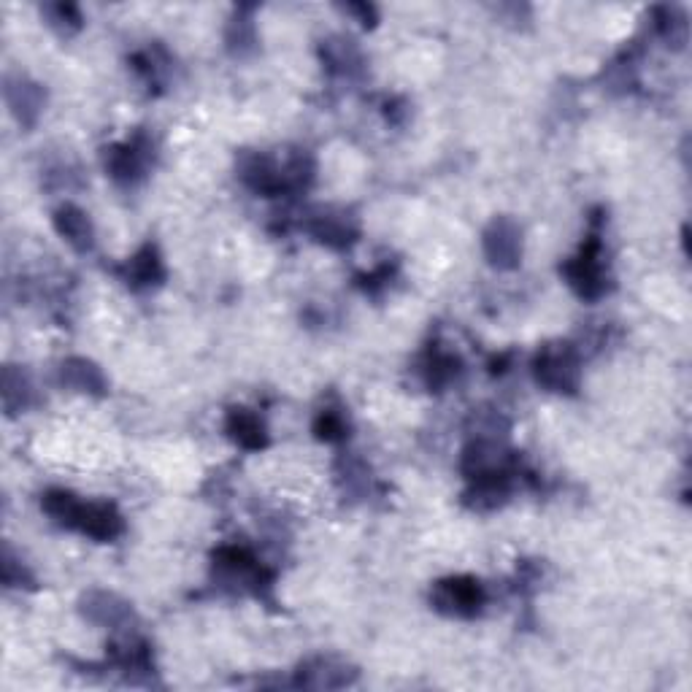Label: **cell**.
I'll return each instance as SVG.
<instances>
[{"label": "cell", "mask_w": 692, "mask_h": 692, "mask_svg": "<svg viewBox=\"0 0 692 692\" xmlns=\"http://www.w3.org/2000/svg\"><path fill=\"white\" fill-rule=\"evenodd\" d=\"M563 274L565 279H568V284H571L582 298H587V301L601 298L603 292H606L609 279H606V268H603V252L598 236H592L590 241L582 246V252H579L574 260H568V263L563 265Z\"/></svg>", "instance_id": "obj_1"}, {"label": "cell", "mask_w": 692, "mask_h": 692, "mask_svg": "<svg viewBox=\"0 0 692 692\" xmlns=\"http://www.w3.org/2000/svg\"><path fill=\"white\" fill-rule=\"evenodd\" d=\"M536 379L555 392H574L579 387V360L568 344L547 346L536 357Z\"/></svg>", "instance_id": "obj_2"}, {"label": "cell", "mask_w": 692, "mask_h": 692, "mask_svg": "<svg viewBox=\"0 0 692 692\" xmlns=\"http://www.w3.org/2000/svg\"><path fill=\"white\" fill-rule=\"evenodd\" d=\"M484 603L482 584L471 576H452L436 584L433 590V606L452 617H474Z\"/></svg>", "instance_id": "obj_3"}, {"label": "cell", "mask_w": 692, "mask_h": 692, "mask_svg": "<svg viewBox=\"0 0 692 692\" xmlns=\"http://www.w3.org/2000/svg\"><path fill=\"white\" fill-rule=\"evenodd\" d=\"M484 255L495 268H503V271L517 268L519 257H522V230L517 228L514 219L501 217L492 222L484 233Z\"/></svg>", "instance_id": "obj_4"}, {"label": "cell", "mask_w": 692, "mask_h": 692, "mask_svg": "<svg viewBox=\"0 0 692 692\" xmlns=\"http://www.w3.org/2000/svg\"><path fill=\"white\" fill-rule=\"evenodd\" d=\"M149 157H152V144L144 136H136L128 144L106 149V168L119 184H133L138 176H144Z\"/></svg>", "instance_id": "obj_5"}, {"label": "cell", "mask_w": 692, "mask_h": 692, "mask_svg": "<svg viewBox=\"0 0 692 692\" xmlns=\"http://www.w3.org/2000/svg\"><path fill=\"white\" fill-rule=\"evenodd\" d=\"M122 517L111 503H84L76 530H82L84 536L95 538V541H111L122 533Z\"/></svg>", "instance_id": "obj_6"}, {"label": "cell", "mask_w": 692, "mask_h": 692, "mask_svg": "<svg viewBox=\"0 0 692 692\" xmlns=\"http://www.w3.org/2000/svg\"><path fill=\"white\" fill-rule=\"evenodd\" d=\"M6 101H9L14 117L30 128V125H36L38 114L44 109V90L38 84L17 76V79L6 82Z\"/></svg>", "instance_id": "obj_7"}, {"label": "cell", "mask_w": 692, "mask_h": 692, "mask_svg": "<svg viewBox=\"0 0 692 692\" xmlns=\"http://www.w3.org/2000/svg\"><path fill=\"white\" fill-rule=\"evenodd\" d=\"M82 611L87 620L98 622V625H109V628H117V625L133 617V609L122 598H117L114 592H90V595H84Z\"/></svg>", "instance_id": "obj_8"}, {"label": "cell", "mask_w": 692, "mask_h": 692, "mask_svg": "<svg viewBox=\"0 0 692 692\" xmlns=\"http://www.w3.org/2000/svg\"><path fill=\"white\" fill-rule=\"evenodd\" d=\"M57 233L79 252H87L92 246V225L87 214L82 209H76L71 203H65L63 209H57L55 214Z\"/></svg>", "instance_id": "obj_9"}, {"label": "cell", "mask_w": 692, "mask_h": 692, "mask_svg": "<svg viewBox=\"0 0 692 692\" xmlns=\"http://www.w3.org/2000/svg\"><path fill=\"white\" fill-rule=\"evenodd\" d=\"M165 279L163 260L157 255V249L152 244H146L138 255L130 257V263L125 265V282L133 287H155Z\"/></svg>", "instance_id": "obj_10"}, {"label": "cell", "mask_w": 692, "mask_h": 692, "mask_svg": "<svg viewBox=\"0 0 692 692\" xmlns=\"http://www.w3.org/2000/svg\"><path fill=\"white\" fill-rule=\"evenodd\" d=\"M228 433L238 447L244 449H263L268 444L265 436V425L257 414L246 409H233L228 414Z\"/></svg>", "instance_id": "obj_11"}, {"label": "cell", "mask_w": 692, "mask_h": 692, "mask_svg": "<svg viewBox=\"0 0 692 692\" xmlns=\"http://www.w3.org/2000/svg\"><path fill=\"white\" fill-rule=\"evenodd\" d=\"M60 376L68 387L79 392H92V395H103L106 392V379H103L101 368L84 357H73L68 363H63Z\"/></svg>", "instance_id": "obj_12"}, {"label": "cell", "mask_w": 692, "mask_h": 692, "mask_svg": "<svg viewBox=\"0 0 692 692\" xmlns=\"http://www.w3.org/2000/svg\"><path fill=\"white\" fill-rule=\"evenodd\" d=\"M355 671H346V665H336L333 660H314L303 665L298 674V684L303 687H344L352 682Z\"/></svg>", "instance_id": "obj_13"}, {"label": "cell", "mask_w": 692, "mask_h": 692, "mask_svg": "<svg viewBox=\"0 0 692 692\" xmlns=\"http://www.w3.org/2000/svg\"><path fill=\"white\" fill-rule=\"evenodd\" d=\"M84 503L65 490H49L44 495V511L63 528H76Z\"/></svg>", "instance_id": "obj_14"}, {"label": "cell", "mask_w": 692, "mask_h": 692, "mask_svg": "<svg viewBox=\"0 0 692 692\" xmlns=\"http://www.w3.org/2000/svg\"><path fill=\"white\" fill-rule=\"evenodd\" d=\"M311 233H314L322 244L346 246L352 241V236H355V228L349 225V219L346 217H333V214L325 217V214H322V217H317L311 222Z\"/></svg>", "instance_id": "obj_15"}, {"label": "cell", "mask_w": 692, "mask_h": 692, "mask_svg": "<svg viewBox=\"0 0 692 692\" xmlns=\"http://www.w3.org/2000/svg\"><path fill=\"white\" fill-rule=\"evenodd\" d=\"M325 57H328L330 68H336V71H344V73L352 71V68L360 63V52H357L355 46L349 44V41H344V38L325 44Z\"/></svg>", "instance_id": "obj_16"}, {"label": "cell", "mask_w": 692, "mask_h": 692, "mask_svg": "<svg viewBox=\"0 0 692 692\" xmlns=\"http://www.w3.org/2000/svg\"><path fill=\"white\" fill-rule=\"evenodd\" d=\"M44 14L49 17V25H55L63 33H71L82 25V14L73 3H55V6H44Z\"/></svg>", "instance_id": "obj_17"}, {"label": "cell", "mask_w": 692, "mask_h": 692, "mask_svg": "<svg viewBox=\"0 0 692 692\" xmlns=\"http://www.w3.org/2000/svg\"><path fill=\"white\" fill-rule=\"evenodd\" d=\"M314 433L319 441H341L346 436V422L338 411L325 409L314 422Z\"/></svg>", "instance_id": "obj_18"}, {"label": "cell", "mask_w": 692, "mask_h": 692, "mask_svg": "<svg viewBox=\"0 0 692 692\" xmlns=\"http://www.w3.org/2000/svg\"><path fill=\"white\" fill-rule=\"evenodd\" d=\"M457 374V360L441 352H433L428 363V384L430 387H444V384Z\"/></svg>", "instance_id": "obj_19"}, {"label": "cell", "mask_w": 692, "mask_h": 692, "mask_svg": "<svg viewBox=\"0 0 692 692\" xmlns=\"http://www.w3.org/2000/svg\"><path fill=\"white\" fill-rule=\"evenodd\" d=\"M17 395L22 398V406H25V398H28V382L22 379V376L14 374V368H6V379H3V403H6V409H9V414H14L17 411Z\"/></svg>", "instance_id": "obj_20"}, {"label": "cell", "mask_w": 692, "mask_h": 692, "mask_svg": "<svg viewBox=\"0 0 692 692\" xmlns=\"http://www.w3.org/2000/svg\"><path fill=\"white\" fill-rule=\"evenodd\" d=\"M3 582L9 584V587H30L33 584V579H30V574L22 568V565H17V560L11 557V549L6 547L3 549Z\"/></svg>", "instance_id": "obj_21"}]
</instances>
